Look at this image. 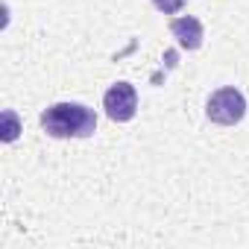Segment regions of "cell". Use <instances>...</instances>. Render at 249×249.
I'll list each match as a JSON object with an SVG mask.
<instances>
[{
    "label": "cell",
    "mask_w": 249,
    "mask_h": 249,
    "mask_svg": "<svg viewBox=\"0 0 249 249\" xmlns=\"http://www.w3.org/2000/svg\"><path fill=\"white\" fill-rule=\"evenodd\" d=\"M103 108L108 114V120L114 123H129L138 111V91L129 82H114L106 94H103Z\"/></svg>",
    "instance_id": "3"
},
{
    "label": "cell",
    "mask_w": 249,
    "mask_h": 249,
    "mask_svg": "<svg viewBox=\"0 0 249 249\" xmlns=\"http://www.w3.org/2000/svg\"><path fill=\"white\" fill-rule=\"evenodd\" d=\"M41 129L50 138H88L97 132V114L82 103H53L41 114Z\"/></svg>",
    "instance_id": "1"
},
{
    "label": "cell",
    "mask_w": 249,
    "mask_h": 249,
    "mask_svg": "<svg viewBox=\"0 0 249 249\" xmlns=\"http://www.w3.org/2000/svg\"><path fill=\"white\" fill-rule=\"evenodd\" d=\"M182 3H185V0H153V6H156L159 12H164V15L179 12V9H182Z\"/></svg>",
    "instance_id": "6"
},
{
    "label": "cell",
    "mask_w": 249,
    "mask_h": 249,
    "mask_svg": "<svg viewBox=\"0 0 249 249\" xmlns=\"http://www.w3.org/2000/svg\"><path fill=\"white\" fill-rule=\"evenodd\" d=\"M3 141H15L18 138V120H15V111H3Z\"/></svg>",
    "instance_id": "5"
},
{
    "label": "cell",
    "mask_w": 249,
    "mask_h": 249,
    "mask_svg": "<svg viewBox=\"0 0 249 249\" xmlns=\"http://www.w3.org/2000/svg\"><path fill=\"white\" fill-rule=\"evenodd\" d=\"M170 36L179 41L182 50H199V47H202V38H205L202 24H199V18H194V15L173 18V21H170Z\"/></svg>",
    "instance_id": "4"
},
{
    "label": "cell",
    "mask_w": 249,
    "mask_h": 249,
    "mask_svg": "<svg viewBox=\"0 0 249 249\" xmlns=\"http://www.w3.org/2000/svg\"><path fill=\"white\" fill-rule=\"evenodd\" d=\"M243 114H246V97L234 85L217 88L205 100V117L217 126H234V123L243 120Z\"/></svg>",
    "instance_id": "2"
}]
</instances>
